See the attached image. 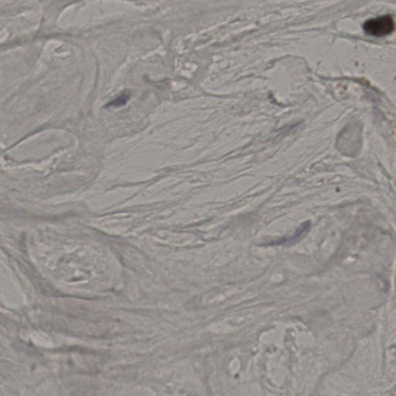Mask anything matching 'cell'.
<instances>
[{
  "mask_svg": "<svg viewBox=\"0 0 396 396\" xmlns=\"http://www.w3.org/2000/svg\"><path fill=\"white\" fill-rule=\"evenodd\" d=\"M363 28L368 35L382 38L392 34L396 28V25L393 17L387 15L368 20L364 23Z\"/></svg>",
  "mask_w": 396,
  "mask_h": 396,
  "instance_id": "obj_1",
  "label": "cell"
},
{
  "mask_svg": "<svg viewBox=\"0 0 396 396\" xmlns=\"http://www.w3.org/2000/svg\"><path fill=\"white\" fill-rule=\"evenodd\" d=\"M129 95L127 93H122L118 98H115L114 100L112 101L110 103L108 104L107 107L113 106V107H119L124 106L129 100Z\"/></svg>",
  "mask_w": 396,
  "mask_h": 396,
  "instance_id": "obj_2",
  "label": "cell"
}]
</instances>
